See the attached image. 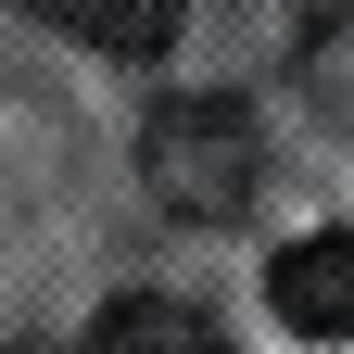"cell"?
Listing matches in <instances>:
<instances>
[{"label": "cell", "mask_w": 354, "mask_h": 354, "mask_svg": "<svg viewBox=\"0 0 354 354\" xmlns=\"http://www.w3.org/2000/svg\"><path fill=\"white\" fill-rule=\"evenodd\" d=\"M88 354H228L177 291H114L102 304V329H88Z\"/></svg>", "instance_id": "277c9868"}, {"label": "cell", "mask_w": 354, "mask_h": 354, "mask_svg": "<svg viewBox=\"0 0 354 354\" xmlns=\"http://www.w3.org/2000/svg\"><path fill=\"white\" fill-rule=\"evenodd\" d=\"M266 317L291 342H354V228H317L266 266Z\"/></svg>", "instance_id": "7a4b0ae2"}, {"label": "cell", "mask_w": 354, "mask_h": 354, "mask_svg": "<svg viewBox=\"0 0 354 354\" xmlns=\"http://www.w3.org/2000/svg\"><path fill=\"white\" fill-rule=\"evenodd\" d=\"M26 13L88 38V51H114V64H165V38H177V0H26Z\"/></svg>", "instance_id": "3957f363"}, {"label": "cell", "mask_w": 354, "mask_h": 354, "mask_svg": "<svg viewBox=\"0 0 354 354\" xmlns=\"http://www.w3.org/2000/svg\"><path fill=\"white\" fill-rule=\"evenodd\" d=\"M140 177L165 215H190V228H228V215H253V177H266V140L253 114L228 102V88H190V102H165L140 127Z\"/></svg>", "instance_id": "6da1fadb"}]
</instances>
